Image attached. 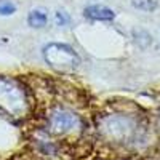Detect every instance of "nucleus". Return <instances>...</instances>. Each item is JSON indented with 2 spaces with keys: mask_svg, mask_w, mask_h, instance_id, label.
<instances>
[{
  "mask_svg": "<svg viewBox=\"0 0 160 160\" xmlns=\"http://www.w3.org/2000/svg\"><path fill=\"white\" fill-rule=\"evenodd\" d=\"M133 40H135V43L139 45L141 48H146L152 43L151 34H148L146 31H133Z\"/></svg>",
  "mask_w": 160,
  "mask_h": 160,
  "instance_id": "0eeeda50",
  "label": "nucleus"
},
{
  "mask_svg": "<svg viewBox=\"0 0 160 160\" xmlns=\"http://www.w3.org/2000/svg\"><path fill=\"white\" fill-rule=\"evenodd\" d=\"M18 10L13 0H0V16H11Z\"/></svg>",
  "mask_w": 160,
  "mask_h": 160,
  "instance_id": "6e6552de",
  "label": "nucleus"
},
{
  "mask_svg": "<svg viewBox=\"0 0 160 160\" xmlns=\"http://www.w3.org/2000/svg\"><path fill=\"white\" fill-rule=\"evenodd\" d=\"M83 16L90 21H112L115 19V11L101 3H91L83 8Z\"/></svg>",
  "mask_w": 160,
  "mask_h": 160,
  "instance_id": "20e7f679",
  "label": "nucleus"
},
{
  "mask_svg": "<svg viewBox=\"0 0 160 160\" xmlns=\"http://www.w3.org/2000/svg\"><path fill=\"white\" fill-rule=\"evenodd\" d=\"M48 13L47 10L43 8H34L28 13V16H26V21H28V24L31 26L32 29H42L45 28V26L48 24Z\"/></svg>",
  "mask_w": 160,
  "mask_h": 160,
  "instance_id": "39448f33",
  "label": "nucleus"
},
{
  "mask_svg": "<svg viewBox=\"0 0 160 160\" xmlns=\"http://www.w3.org/2000/svg\"><path fill=\"white\" fill-rule=\"evenodd\" d=\"M42 56L50 68L61 72L75 71L82 64V58L78 56V53L71 45L61 43V42L47 43L42 50Z\"/></svg>",
  "mask_w": 160,
  "mask_h": 160,
  "instance_id": "f03ea898",
  "label": "nucleus"
},
{
  "mask_svg": "<svg viewBox=\"0 0 160 160\" xmlns=\"http://www.w3.org/2000/svg\"><path fill=\"white\" fill-rule=\"evenodd\" d=\"M131 5L135 7L136 10H141V11H155L158 3H157V0H130Z\"/></svg>",
  "mask_w": 160,
  "mask_h": 160,
  "instance_id": "423d86ee",
  "label": "nucleus"
},
{
  "mask_svg": "<svg viewBox=\"0 0 160 160\" xmlns=\"http://www.w3.org/2000/svg\"><path fill=\"white\" fill-rule=\"evenodd\" d=\"M0 109L13 117H19L29 109V96L19 80L0 75Z\"/></svg>",
  "mask_w": 160,
  "mask_h": 160,
  "instance_id": "f257e3e1",
  "label": "nucleus"
},
{
  "mask_svg": "<svg viewBox=\"0 0 160 160\" xmlns=\"http://www.w3.org/2000/svg\"><path fill=\"white\" fill-rule=\"evenodd\" d=\"M55 22L61 28H68V26L72 24V18L68 11H62V10H58L55 11Z\"/></svg>",
  "mask_w": 160,
  "mask_h": 160,
  "instance_id": "1a4fd4ad",
  "label": "nucleus"
},
{
  "mask_svg": "<svg viewBox=\"0 0 160 160\" xmlns=\"http://www.w3.org/2000/svg\"><path fill=\"white\" fill-rule=\"evenodd\" d=\"M80 118L68 109H56L50 117V128L55 133H66L78 127Z\"/></svg>",
  "mask_w": 160,
  "mask_h": 160,
  "instance_id": "7ed1b4c3",
  "label": "nucleus"
}]
</instances>
